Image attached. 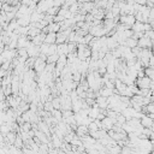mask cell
Wrapping results in <instances>:
<instances>
[{"label":"cell","instance_id":"6da1fadb","mask_svg":"<svg viewBox=\"0 0 154 154\" xmlns=\"http://www.w3.org/2000/svg\"><path fill=\"white\" fill-rule=\"evenodd\" d=\"M137 45L140 48H152V40L143 35L141 38H138Z\"/></svg>","mask_w":154,"mask_h":154},{"label":"cell","instance_id":"7a4b0ae2","mask_svg":"<svg viewBox=\"0 0 154 154\" xmlns=\"http://www.w3.org/2000/svg\"><path fill=\"white\" fill-rule=\"evenodd\" d=\"M150 83H152V79L149 77H147V76H143V77L138 78V81H137L136 84H137V87L140 89H143V88H149L150 87Z\"/></svg>","mask_w":154,"mask_h":154},{"label":"cell","instance_id":"3957f363","mask_svg":"<svg viewBox=\"0 0 154 154\" xmlns=\"http://www.w3.org/2000/svg\"><path fill=\"white\" fill-rule=\"evenodd\" d=\"M140 120H141V125H142L143 128L152 129L153 125H154V120H153L149 116H142V118H141Z\"/></svg>","mask_w":154,"mask_h":154},{"label":"cell","instance_id":"277c9868","mask_svg":"<svg viewBox=\"0 0 154 154\" xmlns=\"http://www.w3.org/2000/svg\"><path fill=\"white\" fill-rule=\"evenodd\" d=\"M149 66H154V55L153 54L149 57Z\"/></svg>","mask_w":154,"mask_h":154}]
</instances>
